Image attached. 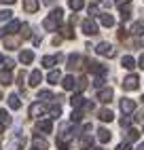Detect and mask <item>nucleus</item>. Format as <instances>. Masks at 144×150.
<instances>
[{"instance_id":"obj_1","label":"nucleus","mask_w":144,"mask_h":150,"mask_svg":"<svg viewBox=\"0 0 144 150\" xmlns=\"http://www.w3.org/2000/svg\"><path fill=\"white\" fill-rule=\"evenodd\" d=\"M61 19H64V11H61V8H53L51 15L43 21V25H45L47 32H53V30H57V25L61 23Z\"/></svg>"},{"instance_id":"obj_2","label":"nucleus","mask_w":144,"mask_h":150,"mask_svg":"<svg viewBox=\"0 0 144 150\" xmlns=\"http://www.w3.org/2000/svg\"><path fill=\"white\" fill-rule=\"evenodd\" d=\"M96 53H98V55H104V57H115V55H117L115 47H112L110 42H100V45L96 47Z\"/></svg>"},{"instance_id":"obj_3","label":"nucleus","mask_w":144,"mask_h":150,"mask_svg":"<svg viewBox=\"0 0 144 150\" xmlns=\"http://www.w3.org/2000/svg\"><path fill=\"white\" fill-rule=\"evenodd\" d=\"M138 76L136 74H129L127 78H125V81H123V89H125V91H136V89H138Z\"/></svg>"},{"instance_id":"obj_4","label":"nucleus","mask_w":144,"mask_h":150,"mask_svg":"<svg viewBox=\"0 0 144 150\" xmlns=\"http://www.w3.org/2000/svg\"><path fill=\"white\" fill-rule=\"evenodd\" d=\"M83 32L87 36H96L98 34V25H96L93 19H85V21H83Z\"/></svg>"},{"instance_id":"obj_5","label":"nucleus","mask_w":144,"mask_h":150,"mask_svg":"<svg viewBox=\"0 0 144 150\" xmlns=\"http://www.w3.org/2000/svg\"><path fill=\"white\" fill-rule=\"evenodd\" d=\"M121 110H123V114H131L133 110H136V102H133V99L123 97V99H121Z\"/></svg>"},{"instance_id":"obj_6","label":"nucleus","mask_w":144,"mask_h":150,"mask_svg":"<svg viewBox=\"0 0 144 150\" xmlns=\"http://www.w3.org/2000/svg\"><path fill=\"white\" fill-rule=\"evenodd\" d=\"M87 70H91V72H96V74H100V76L106 74V68L102 66V64H98V62H87Z\"/></svg>"},{"instance_id":"obj_7","label":"nucleus","mask_w":144,"mask_h":150,"mask_svg":"<svg viewBox=\"0 0 144 150\" xmlns=\"http://www.w3.org/2000/svg\"><path fill=\"white\" fill-rule=\"evenodd\" d=\"M98 99L104 102V104L112 102V89H100V91H98Z\"/></svg>"},{"instance_id":"obj_8","label":"nucleus","mask_w":144,"mask_h":150,"mask_svg":"<svg viewBox=\"0 0 144 150\" xmlns=\"http://www.w3.org/2000/svg\"><path fill=\"white\" fill-rule=\"evenodd\" d=\"M81 64H83V57H81V55H70V57H68V68H70V70L81 68Z\"/></svg>"},{"instance_id":"obj_9","label":"nucleus","mask_w":144,"mask_h":150,"mask_svg":"<svg viewBox=\"0 0 144 150\" xmlns=\"http://www.w3.org/2000/svg\"><path fill=\"white\" fill-rule=\"evenodd\" d=\"M40 81H43V74H40V70H34L32 74H30V87H38L40 85Z\"/></svg>"},{"instance_id":"obj_10","label":"nucleus","mask_w":144,"mask_h":150,"mask_svg":"<svg viewBox=\"0 0 144 150\" xmlns=\"http://www.w3.org/2000/svg\"><path fill=\"white\" fill-rule=\"evenodd\" d=\"M38 131H45V133H51V129H53V123H51V118H45V121H38Z\"/></svg>"},{"instance_id":"obj_11","label":"nucleus","mask_w":144,"mask_h":150,"mask_svg":"<svg viewBox=\"0 0 144 150\" xmlns=\"http://www.w3.org/2000/svg\"><path fill=\"white\" fill-rule=\"evenodd\" d=\"M40 114H45V108H43L40 102H36V104L30 106V116H40Z\"/></svg>"},{"instance_id":"obj_12","label":"nucleus","mask_w":144,"mask_h":150,"mask_svg":"<svg viewBox=\"0 0 144 150\" xmlns=\"http://www.w3.org/2000/svg\"><path fill=\"white\" fill-rule=\"evenodd\" d=\"M121 66L125 68V70H133V68H136V59H133L131 55H125V57L121 59Z\"/></svg>"},{"instance_id":"obj_13","label":"nucleus","mask_w":144,"mask_h":150,"mask_svg":"<svg viewBox=\"0 0 144 150\" xmlns=\"http://www.w3.org/2000/svg\"><path fill=\"white\" fill-rule=\"evenodd\" d=\"M61 59V55H57V57H53V55H47V57H43V66L45 68H53L57 62Z\"/></svg>"},{"instance_id":"obj_14","label":"nucleus","mask_w":144,"mask_h":150,"mask_svg":"<svg viewBox=\"0 0 144 150\" xmlns=\"http://www.w3.org/2000/svg\"><path fill=\"white\" fill-rule=\"evenodd\" d=\"M32 144H34V148H36V150H47V148H49V144H47V139H43V137H38V135H34V139H32Z\"/></svg>"},{"instance_id":"obj_15","label":"nucleus","mask_w":144,"mask_h":150,"mask_svg":"<svg viewBox=\"0 0 144 150\" xmlns=\"http://www.w3.org/2000/svg\"><path fill=\"white\" fill-rule=\"evenodd\" d=\"M24 8L28 13H36L38 11V0H24Z\"/></svg>"},{"instance_id":"obj_16","label":"nucleus","mask_w":144,"mask_h":150,"mask_svg":"<svg viewBox=\"0 0 144 150\" xmlns=\"http://www.w3.org/2000/svg\"><path fill=\"white\" fill-rule=\"evenodd\" d=\"M32 59H34V53L32 51H21V53H19V62H21V64H32Z\"/></svg>"},{"instance_id":"obj_17","label":"nucleus","mask_w":144,"mask_h":150,"mask_svg":"<svg viewBox=\"0 0 144 150\" xmlns=\"http://www.w3.org/2000/svg\"><path fill=\"white\" fill-rule=\"evenodd\" d=\"M47 81H49L51 85H57V83L61 81V74H59V70H51V72H49V76H47Z\"/></svg>"},{"instance_id":"obj_18","label":"nucleus","mask_w":144,"mask_h":150,"mask_svg":"<svg viewBox=\"0 0 144 150\" xmlns=\"http://www.w3.org/2000/svg\"><path fill=\"white\" fill-rule=\"evenodd\" d=\"M11 81H13L11 72L9 70H0V85H11Z\"/></svg>"},{"instance_id":"obj_19","label":"nucleus","mask_w":144,"mask_h":150,"mask_svg":"<svg viewBox=\"0 0 144 150\" xmlns=\"http://www.w3.org/2000/svg\"><path fill=\"white\" fill-rule=\"evenodd\" d=\"M61 85H64L66 91H72V89L76 87V81H74V76H66L64 81H61Z\"/></svg>"},{"instance_id":"obj_20","label":"nucleus","mask_w":144,"mask_h":150,"mask_svg":"<svg viewBox=\"0 0 144 150\" xmlns=\"http://www.w3.org/2000/svg\"><path fill=\"white\" fill-rule=\"evenodd\" d=\"M91 144H93V137H91V135H85V137H81V142H78L81 150H89V148H91Z\"/></svg>"},{"instance_id":"obj_21","label":"nucleus","mask_w":144,"mask_h":150,"mask_svg":"<svg viewBox=\"0 0 144 150\" xmlns=\"http://www.w3.org/2000/svg\"><path fill=\"white\" fill-rule=\"evenodd\" d=\"M131 34L133 36H142L144 34V21H136L131 25Z\"/></svg>"},{"instance_id":"obj_22","label":"nucleus","mask_w":144,"mask_h":150,"mask_svg":"<svg viewBox=\"0 0 144 150\" xmlns=\"http://www.w3.org/2000/svg\"><path fill=\"white\" fill-rule=\"evenodd\" d=\"M112 118H115V114L110 112L108 108H104V110H100V121H104V123H110Z\"/></svg>"},{"instance_id":"obj_23","label":"nucleus","mask_w":144,"mask_h":150,"mask_svg":"<svg viewBox=\"0 0 144 150\" xmlns=\"http://www.w3.org/2000/svg\"><path fill=\"white\" fill-rule=\"evenodd\" d=\"M100 21H102V25L112 28V25H115V17H112V15H108V13H104V15L100 17Z\"/></svg>"},{"instance_id":"obj_24","label":"nucleus","mask_w":144,"mask_h":150,"mask_svg":"<svg viewBox=\"0 0 144 150\" xmlns=\"http://www.w3.org/2000/svg\"><path fill=\"white\" fill-rule=\"evenodd\" d=\"M70 104H72V108H81V106H85V99H83V95H72V99H70Z\"/></svg>"},{"instance_id":"obj_25","label":"nucleus","mask_w":144,"mask_h":150,"mask_svg":"<svg viewBox=\"0 0 144 150\" xmlns=\"http://www.w3.org/2000/svg\"><path fill=\"white\" fill-rule=\"evenodd\" d=\"M98 139H100L102 144L110 142V131H108V129H100V131H98Z\"/></svg>"},{"instance_id":"obj_26","label":"nucleus","mask_w":144,"mask_h":150,"mask_svg":"<svg viewBox=\"0 0 144 150\" xmlns=\"http://www.w3.org/2000/svg\"><path fill=\"white\" fill-rule=\"evenodd\" d=\"M85 4V0H68V6L72 8V11H81Z\"/></svg>"},{"instance_id":"obj_27","label":"nucleus","mask_w":144,"mask_h":150,"mask_svg":"<svg viewBox=\"0 0 144 150\" xmlns=\"http://www.w3.org/2000/svg\"><path fill=\"white\" fill-rule=\"evenodd\" d=\"M0 123L2 125H11L13 123V118H11V114H9L6 110H0Z\"/></svg>"},{"instance_id":"obj_28","label":"nucleus","mask_w":144,"mask_h":150,"mask_svg":"<svg viewBox=\"0 0 144 150\" xmlns=\"http://www.w3.org/2000/svg\"><path fill=\"white\" fill-rule=\"evenodd\" d=\"M9 106H11L13 110H17L19 106H21V102H19V95H15V93L9 95Z\"/></svg>"},{"instance_id":"obj_29","label":"nucleus","mask_w":144,"mask_h":150,"mask_svg":"<svg viewBox=\"0 0 144 150\" xmlns=\"http://www.w3.org/2000/svg\"><path fill=\"white\" fill-rule=\"evenodd\" d=\"M38 99H43V102H53V93H51V91H40L38 93Z\"/></svg>"},{"instance_id":"obj_30","label":"nucleus","mask_w":144,"mask_h":150,"mask_svg":"<svg viewBox=\"0 0 144 150\" xmlns=\"http://www.w3.org/2000/svg\"><path fill=\"white\" fill-rule=\"evenodd\" d=\"M4 47H6V49H17V47H19V38H6V40H4Z\"/></svg>"},{"instance_id":"obj_31","label":"nucleus","mask_w":144,"mask_h":150,"mask_svg":"<svg viewBox=\"0 0 144 150\" xmlns=\"http://www.w3.org/2000/svg\"><path fill=\"white\" fill-rule=\"evenodd\" d=\"M49 114L53 116V118H57V116L61 114V106H59V104H53V106L49 108Z\"/></svg>"},{"instance_id":"obj_32","label":"nucleus","mask_w":144,"mask_h":150,"mask_svg":"<svg viewBox=\"0 0 144 150\" xmlns=\"http://www.w3.org/2000/svg\"><path fill=\"white\" fill-rule=\"evenodd\" d=\"M138 137H140V133L136 131V129H129V131H127V142H136Z\"/></svg>"},{"instance_id":"obj_33","label":"nucleus","mask_w":144,"mask_h":150,"mask_svg":"<svg viewBox=\"0 0 144 150\" xmlns=\"http://www.w3.org/2000/svg\"><path fill=\"white\" fill-rule=\"evenodd\" d=\"M19 28H21V23H19V21H11V23L6 25V32H9V34H13L15 30H19Z\"/></svg>"},{"instance_id":"obj_34","label":"nucleus","mask_w":144,"mask_h":150,"mask_svg":"<svg viewBox=\"0 0 144 150\" xmlns=\"http://www.w3.org/2000/svg\"><path fill=\"white\" fill-rule=\"evenodd\" d=\"M85 87H87V78H78V81H76V89H78V91H85Z\"/></svg>"},{"instance_id":"obj_35","label":"nucleus","mask_w":144,"mask_h":150,"mask_svg":"<svg viewBox=\"0 0 144 150\" xmlns=\"http://www.w3.org/2000/svg\"><path fill=\"white\" fill-rule=\"evenodd\" d=\"M13 13L11 11H0V21H6V19H11Z\"/></svg>"},{"instance_id":"obj_36","label":"nucleus","mask_w":144,"mask_h":150,"mask_svg":"<svg viewBox=\"0 0 144 150\" xmlns=\"http://www.w3.org/2000/svg\"><path fill=\"white\" fill-rule=\"evenodd\" d=\"M81 116H83V112H81V110H74V112H72V123H78Z\"/></svg>"},{"instance_id":"obj_37","label":"nucleus","mask_w":144,"mask_h":150,"mask_svg":"<svg viewBox=\"0 0 144 150\" xmlns=\"http://www.w3.org/2000/svg\"><path fill=\"white\" fill-rule=\"evenodd\" d=\"M21 38H30V25H21Z\"/></svg>"},{"instance_id":"obj_38","label":"nucleus","mask_w":144,"mask_h":150,"mask_svg":"<svg viewBox=\"0 0 144 150\" xmlns=\"http://www.w3.org/2000/svg\"><path fill=\"white\" fill-rule=\"evenodd\" d=\"M121 19H123V21H125V19H129V8H125V6L121 8Z\"/></svg>"},{"instance_id":"obj_39","label":"nucleus","mask_w":144,"mask_h":150,"mask_svg":"<svg viewBox=\"0 0 144 150\" xmlns=\"http://www.w3.org/2000/svg\"><path fill=\"white\" fill-rule=\"evenodd\" d=\"M129 2H131V0H115V4H117V6H121V8H123V6H127Z\"/></svg>"},{"instance_id":"obj_40","label":"nucleus","mask_w":144,"mask_h":150,"mask_svg":"<svg viewBox=\"0 0 144 150\" xmlns=\"http://www.w3.org/2000/svg\"><path fill=\"white\" fill-rule=\"evenodd\" d=\"M117 150H131V146H129V142H123L117 146Z\"/></svg>"},{"instance_id":"obj_41","label":"nucleus","mask_w":144,"mask_h":150,"mask_svg":"<svg viewBox=\"0 0 144 150\" xmlns=\"http://www.w3.org/2000/svg\"><path fill=\"white\" fill-rule=\"evenodd\" d=\"M61 34H64L66 38H72V30L70 28H64V30H61Z\"/></svg>"},{"instance_id":"obj_42","label":"nucleus","mask_w":144,"mask_h":150,"mask_svg":"<svg viewBox=\"0 0 144 150\" xmlns=\"http://www.w3.org/2000/svg\"><path fill=\"white\" fill-rule=\"evenodd\" d=\"M93 85H96V87L100 89L102 85H104V78H102V76H98V78H96V83H93Z\"/></svg>"},{"instance_id":"obj_43","label":"nucleus","mask_w":144,"mask_h":150,"mask_svg":"<svg viewBox=\"0 0 144 150\" xmlns=\"http://www.w3.org/2000/svg\"><path fill=\"white\" fill-rule=\"evenodd\" d=\"M89 15H98V6H96V4L89 6Z\"/></svg>"},{"instance_id":"obj_44","label":"nucleus","mask_w":144,"mask_h":150,"mask_svg":"<svg viewBox=\"0 0 144 150\" xmlns=\"http://www.w3.org/2000/svg\"><path fill=\"white\" fill-rule=\"evenodd\" d=\"M129 123H131V121H129V118H121V125H123V127H127Z\"/></svg>"},{"instance_id":"obj_45","label":"nucleus","mask_w":144,"mask_h":150,"mask_svg":"<svg viewBox=\"0 0 144 150\" xmlns=\"http://www.w3.org/2000/svg\"><path fill=\"white\" fill-rule=\"evenodd\" d=\"M43 2H45L47 6H53V4H55V0H43Z\"/></svg>"},{"instance_id":"obj_46","label":"nucleus","mask_w":144,"mask_h":150,"mask_svg":"<svg viewBox=\"0 0 144 150\" xmlns=\"http://www.w3.org/2000/svg\"><path fill=\"white\" fill-rule=\"evenodd\" d=\"M138 66H140V68H144V55H142V57L138 59Z\"/></svg>"},{"instance_id":"obj_47","label":"nucleus","mask_w":144,"mask_h":150,"mask_svg":"<svg viewBox=\"0 0 144 150\" xmlns=\"http://www.w3.org/2000/svg\"><path fill=\"white\" fill-rule=\"evenodd\" d=\"M0 2H2V4H13L15 0H0Z\"/></svg>"},{"instance_id":"obj_48","label":"nucleus","mask_w":144,"mask_h":150,"mask_svg":"<svg viewBox=\"0 0 144 150\" xmlns=\"http://www.w3.org/2000/svg\"><path fill=\"white\" fill-rule=\"evenodd\" d=\"M11 150H21V146H19V144H13V146H11Z\"/></svg>"},{"instance_id":"obj_49","label":"nucleus","mask_w":144,"mask_h":150,"mask_svg":"<svg viewBox=\"0 0 144 150\" xmlns=\"http://www.w3.org/2000/svg\"><path fill=\"white\" fill-rule=\"evenodd\" d=\"M4 32H6V30H0V36H4Z\"/></svg>"},{"instance_id":"obj_50","label":"nucleus","mask_w":144,"mask_h":150,"mask_svg":"<svg viewBox=\"0 0 144 150\" xmlns=\"http://www.w3.org/2000/svg\"><path fill=\"white\" fill-rule=\"evenodd\" d=\"M2 129H4V125H2V123H0V133H2Z\"/></svg>"},{"instance_id":"obj_51","label":"nucleus","mask_w":144,"mask_h":150,"mask_svg":"<svg viewBox=\"0 0 144 150\" xmlns=\"http://www.w3.org/2000/svg\"><path fill=\"white\" fill-rule=\"evenodd\" d=\"M140 150H144V144H140Z\"/></svg>"},{"instance_id":"obj_52","label":"nucleus","mask_w":144,"mask_h":150,"mask_svg":"<svg viewBox=\"0 0 144 150\" xmlns=\"http://www.w3.org/2000/svg\"><path fill=\"white\" fill-rule=\"evenodd\" d=\"M93 150H104V148H93Z\"/></svg>"},{"instance_id":"obj_53","label":"nucleus","mask_w":144,"mask_h":150,"mask_svg":"<svg viewBox=\"0 0 144 150\" xmlns=\"http://www.w3.org/2000/svg\"><path fill=\"white\" fill-rule=\"evenodd\" d=\"M93 2H102V0H93Z\"/></svg>"},{"instance_id":"obj_54","label":"nucleus","mask_w":144,"mask_h":150,"mask_svg":"<svg viewBox=\"0 0 144 150\" xmlns=\"http://www.w3.org/2000/svg\"><path fill=\"white\" fill-rule=\"evenodd\" d=\"M0 62H2V55H0Z\"/></svg>"},{"instance_id":"obj_55","label":"nucleus","mask_w":144,"mask_h":150,"mask_svg":"<svg viewBox=\"0 0 144 150\" xmlns=\"http://www.w3.org/2000/svg\"><path fill=\"white\" fill-rule=\"evenodd\" d=\"M32 150H36V148H32Z\"/></svg>"},{"instance_id":"obj_56","label":"nucleus","mask_w":144,"mask_h":150,"mask_svg":"<svg viewBox=\"0 0 144 150\" xmlns=\"http://www.w3.org/2000/svg\"><path fill=\"white\" fill-rule=\"evenodd\" d=\"M142 99H144V97H142Z\"/></svg>"}]
</instances>
